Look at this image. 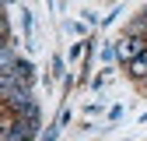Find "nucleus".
I'll list each match as a JSON object with an SVG mask.
<instances>
[{
  "label": "nucleus",
  "instance_id": "nucleus-1",
  "mask_svg": "<svg viewBox=\"0 0 147 141\" xmlns=\"http://www.w3.org/2000/svg\"><path fill=\"white\" fill-rule=\"evenodd\" d=\"M144 49H147L144 39H137V35H126V39H119V46H116V57H119V60H137Z\"/></svg>",
  "mask_w": 147,
  "mask_h": 141
},
{
  "label": "nucleus",
  "instance_id": "nucleus-2",
  "mask_svg": "<svg viewBox=\"0 0 147 141\" xmlns=\"http://www.w3.org/2000/svg\"><path fill=\"white\" fill-rule=\"evenodd\" d=\"M130 70H133V74H137V78H147V49L140 53V57H137V60H130Z\"/></svg>",
  "mask_w": 147,
  "mask_h": 141
},
{
  "label": "nucleus",
  "instance_id": "nucleus-3",
  "mask_svg": "<svg viewBox=\"0 0 147 141\" xmlns=\"http://www.w3.org/2000/svg\"><path fill=\"white\" fill-rule=\"evenodd\" d=\"M140 18H147V7H144V14H140Z\"/></svg>",
  "mask_w": 147,
  "mask_h": 141
},
{
  "label": "nucleus",
  "instance_id": "nucleus-4",
  "mask_svg": "<svg viewBox=\"0 0 147 141\" xmlns=\"http://www.w3.org/2000/svg\"><path fill=\"white\" fill-rule=\"evenodd\" d=\"M144 85H147V78H144Z\"/></svg>",
  "mask_w": 147,
  "mask_h": 141
}]
</instances>
